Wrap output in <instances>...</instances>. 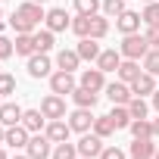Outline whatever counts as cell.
<instances>
[{
  "instance_id": "1",
  "label": "cell",
  "mask_w": 159,
  "mask_h": 159,
  "mask_svg": "<svg viewBox=\"0 0 159 159\" xmlns=\"http://www.w3.org/2000/svg\"><path fill=\"white\" fill-rule=\"evenodd\" d=\"M47 19L44 13V3H34V0H25V3H19L10 16V25L16 28V34H31L38 31V25Z\"/></svg>"
},
{
  "instance_id": "2",
  "label": "cell",
  "mask_w": 159,
  "mask_h": 159,
  "mask_svg": "<svg viewBox=\"0 0 159 159\" xmlns=\"http://www.w3.org/2000/svg\"><path fill=\"white\" fill-rule=\"evenodd\" d=\"M119 53H122L125 59H143V56L150 53V44H147V38H143L140 31H137V34H122Z\"/></svg>"
},
{
  "instance_id": "3",
  "label": "cell",
  "mask_w": 159,
  "mask_h": 159,
  "mask_svg": "<svg viewBox=\"0 0 159 159\" xmlns=\"http://www.w3.org/2000/svg\"><path fill=\"white\" fill-rule=\"evenodd\" d=\"M75 88H78L75 72L59 69V72H53V75H50V91H53V94H59V97H72V91H75Z\"/></svg>"
},
{
  "instance_id": "4",
  "label": "cell",
  "mask_w": 159,
  "mask_h": 159,
  "mask_svg": "<svg viewBox=\"0 0 159 159\" xmlns=\"http://www.w3.org/2000/svg\"><path fill=\"white\" fill-rule=\"evenodd\" d=\"M25 153H28L31 159H50V153H53V140H50L44 131H38V134H31V137H28Z\"/></svg>"
},
{
  "instance_id": "5",
  "label": "cell",
  "mask_w": 159,
  "mask_h": 159,
  "mask_svg": "<svg viewBox=\"0 0 159 159\" xmlns=\"http://www.w3.org/2000/svg\"><path fill=\"white\" fill-rule=\"evenodd\" d=\"M78 147V156H91V159H100V153H103V137L100 134H94V131H88V134H81V140L75 143Z\"/></svg>"
},
{
  "instance_id": "6",
  "label": "cell",
  "mask_w": 159,
  "mask_h": 159,
  "mask_svg": "<svg viewBox=\"0 0 159 159\" xmlns=\"http://www.w3.org/2000/svg\"><path fill=\"white\" fill-rule=\"evenodd\" d=\"M78 84L88 88V91H97V94H100V91H106V84H109V81H106V72L94 66V69H81V78H78Z\"/></svg>"
},
{
  "instance_id": "7",
  "label": "cell",
  "mask_w": 159,
  "mask_h": 159,
  "mask_svg": "<svg viewBox=\"0 0 159 159\" xmlns=\"http://www.w3.org/2000/svg\"><path fill=\"white\" fill-rule=\"evenodd\" d=\"M69 119V125H72V131H78V134H88L91 128H94V109H81V106H75V112H69L66 116Z\"/></svg>"
},
{
  "instance_id": "8",
  "label": "cell",
  "mask_w": 159,
  "mask_h": 159,
  "mask_svg": "<svg viewBox=\"0 0 159 159\" xmlns=\"http://www.w3.org/2000/svg\"><path fill=\"white\" fill-rule=\"evenodd\" d=\"M106 97H109L112 106H128L131 97H134V91H131V84H125V81H119V78H116L112 84H106Z\"/></svg>"
},
{
  "instance_id": "9",
  "label": "cell",
  "mask_w": 159,
  "mask_h": 159,
  "mask_svg": "<svg viewBox=\"0 0 159 159\" xmlns=\"http://www.w3.org/2000/svg\"><path fill=\"white\" fill-rule=\"evenodd\" d=\"M41 112L47 116V122L50 119H66V97H59V94H47L44 100H41Z\"/></svg>"
},
{
  "instance_id": "10",
  "label": "cell",
  "mask_w": 159,
  "mask_h": 159,
  "mask_svg": "<svg viewBox=\"0 0 159 159\" xmlns=\"http://www.w3.org/2000/svg\"><path fill=\"white\" fill-rule=\"evenodd\" d=\"M140 22H143V16L134 13V10H125V13L116 16V28H119L122 34H137V31H140Z\"/></svg>"
},
{
  "instance_id": "11",
  "label": "cell",
  "mask_w": 159,
  "mask_h": 159,
  "mask_svg": "<svg viewBox=\"0 0 159 159\" xmlns=\"http://www.w3.org/2000/svg\"><path fill=\"white\" fill-rule=\"evenodd\" d=\"M28 75H31V78H50V75H53V62H50V56H47V53H34V56H28Z\"/></svg>"
},
{
  "instance_id": "12",
  "label": "cell",
  "mask_w": 159,
  "mask_h": 159,
  "mask_svg": "<svg viewBox=\"0 0 159 159\" xmlns=\"http://www.w3.org/2000/svg\"><path fill=\"white\" fill-rule=\"evenodd\" d=\"M47 28L56 34V31H66V28H72V16L66 13V10H59V7H53V10H47Z\"/></svg>"
},
{
  "instance_id": "13",
  "label": "cell",
  "mask_w": 159,
  "mask_h": 159,
  "mask_svg": "<svg viewBox=\"0 0 159 159\" xmlns=\"http://www.w3.org/2000/svg\"><path fill=\"white\" fill-rule=\"evenodd\" d=\"M44 134H47L53 143H62V140H69L72 125H69L66 119H50V122H47V128H44Z\"/></svg>"
},
{
  "instance_id": "14",
  "label": "cell",
  "mask_w": 159,
  "mask_h": 159,
  "mask_svg": "<svg viewBox=\"0 0 159 159\" xmlns=\"http://www.w3.org/2000/svg\"><path fill=\"white\" fill-rule=\"evenodd\" d=\"M28 137H31V131H28L25 125H13V128H7L3 143L13 147V150H25V147H28Z\"/></svg>"
},
{
  "instance_id": "15",
  "label": "cell",
  "mask_w": 159,
  "mask_h": 159,
  "mask_svg": "<svg viewBox=\"0 0 159 159\" xmlns=\"http://www.w3.org/2000/svg\"><path fill=\"white\" fill-rule=\"evenodd\" d=\"M159 84H156V75H150V72H140L134 81H131V91H134V97H153V91H156Z\"/></svg>"
},
{
  "instance_id": "16",
  "label": "cell",
  "mask_w": 159,
  "mask_h": 159,
  "mask_svg": "<svg viewBox=\"0 0 159 159\" xmlns=\"http://www.w3.org/2000/svg\"><path fill=\"white\" fill-rule=\"evenodd\" d=\"M140 72H143L140 59H122V62H119V69H116V78H119V81H125V84H131Z\"/></svg>"
},
{
  "instance_id": "17",
  "label": "cell",
  "mask_w": 159,
  "mask_h": 159,
  "mask_svg": "<svg viewBox=\"0 0 159 159\" xmlns=\"http://www.w3.org/2000/svg\"><path fill=\"white\" fill-rule=\"evenodd\" d=\"M128 153L140 156V159H153L156 156V143H153V137H134L131 147H128Z\"/></svg>"
},
{
  "instance_id": "18",
  "label": "cell",
  "mask_w": 159,
  "mask_h": 159,
  "mask_svg": "<svg viewBox=\"0 0 159 159\" xmlns=\"http://www.w3.org/2000/svg\"><path fill=\"white\" fill-rule=\"evenodd\" d=\"M97 100H100V94H97V91H88V88H81V84L72 91V103H75V106H81V109H94Z\"/></svg>"
},
{
  "instance_id": "19",
  "label": "cell",
  "mask_w": 159,
  "mask_h": 159,
  "mask_svg": "<svg viewBox=\"0 0 159 159\" xmlns=\"http://www.w3.org/2000/svg\"><path fill=\"white\" fill-rule=\"evenodd\" d=\"M22 106L19 103H3L0 106V125H7V128H13V125H22Z\"/></svg>"
},
{
  "instance_id": "20",
  "label": "cell",
  "mask_w": 159,
  "mask_h": 159,
  "mask_svg": "<svg viewBox=\"0 0 159 159\" xmlns=\"http://www.w3.org/2000/svg\"><path fill=\"white\" fill-rule=\"evenodd\" d=\"M22 125H25L31 134H38V131L47 128V116H44L41 109H25V112H22Z\"/></svg>"
},
{
  "instance_id": "21",
  "label": "cell",
  "mask_w": 159,
  "mask_h": 159,
  "mask_svg": "<svg viewBox=\"0 0 159 159\" xmlns=\"http://www.w3.org/2000/svg\"><path fill=\"white\" fill-rule=\"evenodd\" d=\"M75 50H78V56H81V62H97V56H100V44L94 38H81Z\"/></svg>"
},
{
  "instance_id": "22",
  "label": "cell",
  "mask_w": 159,
  "mask_h": 159,
  "mask_svg": "<svg viewBox=\"0 0 159 159\" xmlns=\"http://www.w3.org/2000/svg\"><path fill=\"white\" fill-rule=\"evenodd\" d=\"M78 66H81V56H78V50H59L56 53V69H66V72H75Z\"/></svg>"
},
{
  "instance_id": "23",
  "label": "cell",
  "mask_w": 159,
  "mask_h": 159,
  "mask_svg": "<svg viewBox=\"0 0 159 159\" xmlns=\"http://www.w3.org/2000/svg\"><path fill=\"white\" fill-rule=\"evenodd\" d=\"M109 34V16L106 13H94L91 16V38L94 41H103Z\"/></svg>"
},
{
  "instance_id": "24",
  "label": "cell",
  "mask_w": 159,
  "mask_h": 159,
  "mask_svg": "<svg viewBox=\"0 0 159 159\" xmlns=\"http://www.w3.org/2000/svg\"><path fill=\"white\" fill-rule=\"evenodd\" d=\"M122 59H125V56H122L119 50H100V56H97V69H103V72H116Z\"/></svg>"
},
{
  "instance_id": "25",
  "label": "cell",
  "mask_w": 159,
  "mask_h": 159,
  "mask_svg": "<svg viewBox=\"0 0 159 159\" xmlns=\"http://www.w3.org/2000/svg\"><path fill=\"white\" fill-rule=\"evenodd\" d=\"M13 47H16V56H25V59L38 53V50H34V34H16Z\"/></svg>"
},
{
  "instance_id": "26",
  "label": "cell",
  "mask_w": 159,
  "mask_h": 159,
  "mask_svg": "<svg viewBox=\"0 0 159 159\" xmlns=\"http://www.w3.org/2000/svg\"><path fill=\"white\" fill-rule=\"evenodd\" d=\"M31 34H34V50H38V53H50V50H53L56 38H53L50 28H44V31H31Z\"/></svg>"
},
{
  "instance_id": "27",
  "label": "cell",
  "mask_w": 159,
  "mask_h": 159,
  "mask_svg": "<svg viewBox=\"0 0 159 159\" xmlns=\"http://www.w3.org/2000/svg\"><path fill=\"white\" fill-rule=\"evenodd\" d=\"M109 119H112V125H116V131H125L134 119H131V112H128V106H112V112H109Z\"/></svg>"
},
{
  "instance_id": "28",
  "label": "cell",
  "mask_w": 159,
  "mask_h": 159,
  "mask_svg": "<svg viewBox=\"0 0 159 159\" xmlns=\"http://www.w3.org/2000/svg\"><path fill=\"white\" fill-rule=\"evenodd\" d=\"M91 131H94V134H100V137L106 140V137H112V134H116V125H112V119H109V116H97Z\"/></svg>"
},
{
  "instance_id": "29",
  "label": "cell",
  "mask_w": 159,
  "mask_h": 159,
  "mask_svg": "<svg viewBox=\"0 0 159 159\" xmlns=\"http://www.w3.org/2000/svg\"><path fill=\"white\" fill-rule=\"evenodd\" d=\"M50 159H78V147H75V143H69V140H62V143H53V153H50Z\"/></svg>"
},
{
  "instance_id": "30",
  "label": "cell",
  "mask_w": 159,
  "mask_h": 159,
  "mask_svg": "<svg viewBox=\"0 0 159 159\" xmlns=\"http://www.w3.org/2000/svg\"><path fill=\"white\" fill-rule=\"evenodd\" d=\"M128 131H131L134 137H153V122H150V119H134V122L128 125Z\"/></svg>"
},
{
  "instance_id": "31",
  "label": "cell",
  "mask_w": 159,
  "mask_h": 159,
  "mask_svg": "<svg viewBox=\"0 0 159 159\" xmlns=\"http://www.w3.org/2000/svg\"><path fill=\"white\" fill-rule=\"evenodd\" d=\"M72 31H75L78 38H91V16L78 13V16L72 19Z\"/></svg>"
},
{
  "instance_id": "32",
  "label": "cell",
  "mask_w": 159,
  "mask_h": 159,
  "mask_svg": "<svg viewBox=\"0 0 159 159\" xmlns=\"http://www.w3.org/2000/svg\"><path fill=\"white\" fill-rule=\"evenodd\" d=\"M128 112H131V119H147L150 106H147V100H143V97H131V103H128Z\"/></svg>"
},
{
  "instance_id": "33",
  "label": "cell",
  "mask_w": 159,
  "mask_h": 159,
  "mask_svg": "<svg viewBox=\"0 0 159 159\" xmlns=\"http://www.w3.org/2000/svg\"><path fill=\"white\" fill-rule=\"evenodd\" d=\"M143 72L159 75V47H150V53L143 56Z\"/></svg>"
},
{
  "instance_id": "34",
  "label": "cell",
  "mask_w": 159,
  "mask_h": 159,
  "mask_svg": "<svg viewBox=\"0 0 159 159\" xmlns=\"http://www.w3.org/2000/svg\"><path fill=\"white\" fill-rule=\"evenodd\" d=\"M10 94H16V75L0 72V97H10Z\"/></svg>"
},
{
  "instance_id": "35",
  "label": "cell",
  "mask_w": 159,
  "mask_h": 159,
  "mask_svg": "<svg viewBox=\"0 0 159 159\" xmlns=\"http://www.w3.org/2000/svg\"><path fill=\"white\" fill-rule=\"evenodd\" d=\"M143 25H159V0H153V3L143 7Z\"/></svg>"
},
{
  "instance_id": "36",
  "label": "cell",
  "mask_w": 159,
  "mask_h": 159,
  "mask_svg": "<svg viewBox=\"0 0 159 159\" xmlns=\"http://www.w3.org/2000/svg\"><path fill=\"white\" fill-rule=\"evenodd\" d=\"M100 0H75V10L78 13H84V16H94V13H100Z\"/></svg>"
},
{
  "instance_id": "37",
  "label": "cell",
  "mask_w": 159,
  "mask_h": 159,
  "mask_svg": "<svg viewBox=\"0 0 159 159\" xmlns=\"http://www.w3.org/2000/svg\"><path fill=\"white\" fill-rule=\"evenodd\" d=\"M128 7H125V0H103V13L106 16H119V13H125Z\"/></svg>"
},
{
  "instance_id": "38",
  "label": "cell",
  "mask_w": 159,
  "mask_h": 159,
  "mask_svg": "<svg viewBox=\"0 0 159 159\" xmlns=\"http://www.w3.org/2000/svg\"><path fill=\"white\" fill-rule=\"evenodd\" d=\"M16 53V47H13V41L10 38H3V34H0V62H3V59H10Z\"/></svg>"
},
{
  "instance_id": "39",
  "label": "cell",
  "mask_w": 159,
  "mask_h": 159,
  "mask_svg": "<svg viewBox=\"0 0 159 159\" xmlns=\"http://www.w3.org/2000/svg\"><path fill=\"white\" fill-rule=\"evenodd\" d=\"M100 159H128V156H125V150H122V147H103Z\"/></svg>"
},
{
  "instance_id": "40",
  "label": "cell",
  "mask_w": 159,
  "mask_h": 159,
  "mask_svg": "<svg viewBox=\"0 0 159 159\" xmlns=\"http://www.w3.org/2000/svg\"><path fill=\"white\" fill-rule=\"evenodd\" d=\"M143 38H147V44H150V47H159V25H147Z\"/></svg>"
},
{
  "instance_id": "41",
  "label": "cell",
  "mask_w": 159,
  "mask_h": 159,
  "mask_svg": "<svg viewBox=\"0 0 159 159\" xmlns=\"http://www.w3.org/2000/svg\"><path fill=\"white\" fill-rule=\"evenodd\" d=\"M153 109H156V112H159V88H156V91H153Z\"/></svg>"
},
{
  "instance_id": "42",
  "label": "cell",
  "mask_w": 159,
  "mask_h": 159,
  "mask_svg": "<svg viewBox=\"0 0 159 159\" xmlns=\"http://www.w3.org/2000/svg\"><path fill=\"white\" fill-rule=\"evenodd\" d=\"M153 137H159V119H153Z\"/></svg>"
},
{
  "instance_id": "43",
  "label": "cell",
  "mask_w": 159,
  "mask_h": 159,
  "mask_svg": "<svg viewBox=\"0 0 159 159\" xmlns=\"http://www.w3.org/2000/svg\"><path fill=\"white\" fill-rule=\"evenodd\" d=\"M3 137H7V125H0V143H3Z\"/></svg>"
},
{
  "instance_id": "44",
  "label": "cell",
  "mask_w": 159,
  "mask_h": 159,
  "mask_svg": "<svg viewBox=\"0 0 159 159\" xmlns=\"http://www.w3.org/2000/svg\"><path fill=\"white\" fill-rule=\"evenodd\" d=\"M0 159H10V156H7V150H3V143H0Z\"/></svg>"
},
{
  "instance_id": "45",
  "label": "cell",
  "mask_w": 159,
  "mask_h": 159,
  "mask_svg": "<svg viewBox=\"0 0 159 159\" xmlns=\"http://www.w3.org/2000/svg\"><path fill=\"white\" fill-rule=\"evenodd\" d=\"M13 159H31V156H28V153H25V156H19V153H16V156H13Z\"/></svg>"
},
{
  "instance_id": "46",
  "label": "cell",
  "mask_w": 159,
  "mask_h": 159,
  "mask_svg": "<svg viewBox=\"0 0 159 159\" xmlns=\"http://www.w3.org/2000/svg\"><path fill=\"white\" fill-rule=\"evenodd\" d=\"M153 159H159V147H156V156H153Z\"/></svg>"
},
{
  "instance_id": "47",
  "label": "cell",
  "mask_w": 159,
  "mask_h": 159,
  "mask_svg": "<svg viewBox=\"0 0 159 159\" xmlns=\"http://www.w3.org/2000/svg\"><path fill=\"white\" fill-rule=\"evenodd\" d=\"M34 3H47V0H34Z\"/></svg>"
},
{
  "instance_id": "48",
  "label": "cell",
  "mask_w": 159,
  "mask_h": 159,
  "mask_svg": "<svg viewBox=\"0 0 159 159\" xmlns=\"http://www.w3.org/2000/svg\"><path fill=\"white\" fill-rule=\"evenodd\" d=\"M78 159H91V156H78Z\"/></svg>"
},
{
  "instance_id": "49",
  "label": "cell",
  "mask_w": 159,
  "mask_h": 159,
  "mask_svg": "<svg viewBox=\"0 0 159 159\" xmlns=\"http://www.w3.org/2000/svg\"><path fill=\"white\" fill-rule=\"evenodd\" d=\"M0 19H3V10H0Z\"/></svg>"
},
{
  "instance_id": "50",
  "label": "cell",
  "mask_w": 159,
  "mask_h": 159,
  "mask_svg": "<svg viewBox=\"0 0 159 159\" xmlns=\"http://www.w3.org/2000/svg\"><path fill=\"white\" fill-rule=\"evenodd\" d=\"M0 106H3V97H0Z\"/></svg>"
},
{
  "instance_id": "51",
  "label": "cell",
  "mask_w": 159,
  "mask_h": 159,
  "mask_svg": "<svg viewBox=\"0 0 159 159\" xmlns=\"http://www.w3.org/2000/svg\"><path fill=\"white\" fill-rule=\"evenodd\" d=\"M143 3H153V0H143Z\"/></svg>"
},
{
  "instance_id": "52",
  "label": "cell",
  "mask_w": 159,
  "mask_h": 159,
  "mask_svg": "<svg viewBox=\"0 0 159 159\" xmlns=\"http://www.w3.org/2000/svg\"><path fill=\"white\" fill-rule=\"evenodd\" d=\"M131 159H140V156H131Z\"/></svg>"
},
{
  "instance_id": "53",
  "label": "cell",
  "mask_w": 159,
  "mask_h": 159,
  "mask_svg": "<svg viewBox=\"0 0 159 159\" xmlns=\"http://www.w3.org/2000/svg\"><path fill=\"white\" fill-rule=\"evenodd\" d=\"M0 72H3V69H0Z\"/></svg>"
}]
</instances>
